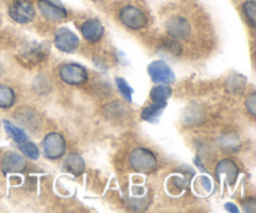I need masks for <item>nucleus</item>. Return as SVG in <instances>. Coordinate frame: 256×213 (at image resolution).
I'll list each match as a JSON object with an SVG mask.
<instances>
[{
    "label": "nucleus",
    "instance_id": "obj_7",
    "mask_svg": "<svg viewBox=\"0 0 256 213\" xmlns=\"http://www.w3.org/2000/svg\"><path fill=\"white\" fill-rule=\"evenodd\" d=\"M55 47L64 53H74L79 47V38L68 28H60L55 33Z\"/></svg>",
    "mask_w": 256,
    "mask_h": 213
},
{
    "label": "nucleus",
    "instance_id": "obj_13",
    "mask_svg": "<svg viewBox=\"0 0 256 213\" xmlns=\"http://www.w3.org/2000/svg\"><path fill=\"white\" fill-rule=\"evenodd\" d=\"M45 57H46V53L44 50V45L38 44V43H32V44L28 45L26 49L22 52V58L25 60V64H38Z\"/></svg>",
    "mask_w": 256,
    "mask_h": 213
},
{
    "label": "nucleus",
    "instance_id": "obj_11",
    "mask_svg": "<svg viewBox=\"0 0 256 213\" xmlns=\"http://www.w3.org/2000/svg\"><path fill=\"white\" fill-rule=\"evenodd\" d=\"M218 179L225 175V179L228 180V184L234 185L236 183L238 175H239V167L236 163L232 159H222L218 163L216 172H215Z\"/></svg>",
    "mask_w": 256,
    "mask_h": 213
},
{
    "label": "nucleus",
    "instance_id": "obj_8",
    "mask_svg": "<svg viewBox=\"0 0 256 213\" xmlns=\"http://www.w3.org/2000/svg\"><path fill=\"white\" fill-rule=\"evenodd\" d=\"M165 28H166L168 34L174 39H185L186 37H189L190 32H192L189 22L180 15H174V17L169 18L166 20Z\"/></svg>",
    "mask_w": 256,
    "mask_h": 213
},
{
    "label": "nucleus",
    "instance_id": "obj_1",
    "mask_svg": "<svg viewBox=\"0 0 256 213\" xmlns=\"http://www.w3.org/2000/svg\"><path fill=\"white\" fill-rule=\"evenodd\" d=\"M130 164L135 170L142 173H150L156 169L158 159L156 155L146 148H135L130 153Z\"/></svg>",
    "mask_w": 256,
    "mask_h": 213
},
{
    "label": "nucleus",
    "instance_id": "obj_22",
    "mask_svg": "<svg viewBox=\"0 0 256 213\" xmlns=\"http://www.w3.org/2000/svg\"><path fill=\"white\" fill-rule=\"evenodd\" d=\"M20 149L22 152L26 155L30 159H38L39 158V149H38L36 145L32 142H24L20 144Z\"/></svg>",
    "mask_w": 256,
    "mask_h": 213
},
{
    "label": "nucleus",
    "instance_id": "obj_10",
    "mask_svg": "<svg viewBox=\"0 0 256 213\" xmlns=\"http://www.w3.org/2000/svg\"><path fill=\"white\" fill-rule=\"evenodd\" d=\"M2 169L4 174L6 173H20L25 169V159L22 154L16 152H6L2 160Z\"/></svg>",
    "mask_w": 256,
    "mask_h": 213
},
{
    "label": "nucleus",
    "instance_id": "obj_16",
    "mask_svg": "<svg viewBox=\"0 0 256 213\" xmlns=\"http://www.w3.org/2000/svg\"><path fill=\"white\" fill-rule=\"evenodd\" d=\"M165 107H166V103H154L152 105H148L142 109V118L146 122L150 123H156L159 120V117L162 115V113L164 112Z\"/></svg>",
    "mask_w": 256,
    "mask_h": 213
},
{
    "label": "nucleus",
    "instance_id": "obj_19",
    "mask_svg": "<svg viewBox=\"0 0 256 213\" xmlns=\"http://www.w3.org/2000/svg\"><path fill=\"white\" fill-rule=\"evenodd\" d=\"M4 128H5V130L8 132V134H9L10 137L15 140V142L19 143V144H22V143L26 142L28 140L26 133H25L22 128H19V127H16V125L12 124V123L9 122V120H4Z\"/></svg>",
    "mask_w": 256,
    "mask_h": 213
},
{
    "label": "nucleus",
    "instance_id": "obj_12",
    "mask_svg": "<svg viewBox=\"0 0 256 213\" xmlns=\"http://www.w3.org/2000/svg\"><path fill=\"white\" fill-rule=\"evenodd\" d=\"M82 34L88 42L95 43L104 35V27L98 19H86L80 27Z\"/></svg>",
    "mask_w": 256,
    "mask_h": 213
},
{
    "label": "nucleus",
    "instance_id": "obj_2",
    "mask_svg": "<svg viewBox=\"0 0 256 213\" xmlns=\"http://www.w3.org/2000/svg\"><path fill=\"white\" fill-rule=\"evenodd\" d=\"M119 19L125 27L132 30H140L148 25V17L142 9L134 5H126L119 12Z\"/></svg>",
    "mask_w": 256,
    "mask_h": 213
},
{
    "label": "nucleus",
    "instance_id": "obj_15",
    "mask_svg": "<svg viewBox=\"0 0 256 213\" xmlns=\"http://www.w3.org/2000/svg\"><path fill=\"white\" fill-rule=\"evenodd\" d=\"M64 167L68 172L72 173L74 175H80L82 174V172L85 170V162L79 154H75L72 153L66 157L64 162Z\"/></svg>",
    "mask_w": 256,
    "mask_h": 213
},
{
    "label": "nucleus",
    "instance_id": "obj_20",
    "mask_svg": "<svg viewBox=\"0 0 256 213\" xmlns=\"http://www.w3.org/2000/svg\"><path fill=\"white\" fill-rule=\"evenodd\" d=\"M242 12H244L245 18L252 28L256 25V3L254 0H248L242 4Z\"/></svg>",
    "mask_w": 256,
    "mask_h": 213
},
{
    "label": "nucleus",
    "instance_id": "obj_23",
    "mask_svg": "<svg viewBox=\"0 0 256 213\" xmlns=\"http://www.w3.org/2000/svg\"><path fill=\"white\" fill-rule=\"evenodd\" d=\"M162 48H164L166 52L172 53L174 55H180L182 54V45L176 42V40L172 38V39H164L162 40Z\"/></svg>",
    "mask_w": 256,
    "mask_h": 213
},
{
    "label": "nucleus",
    "instance_id": "obj_3",
    "mask_svg": "<svg viewBox=\"0 0 256 213\" xmlns=\"http://www.w3.org/2000/svg\"><path fill=\"white\" fill-rule=\"evenodd\" d=\"M42 145L44 154L49 159H59L65 154V150H66V142L64 137L56 132H52L45 135Z\"/></svg>",
    "mask_w": 256,
    "mask_h": 213
},
{
    "label": "nucleus",
    "instance_id": "obj_18",
    "mask_svg": "<svg viewBox=\"0 0 256 213\" xmlns=\"http://www.w3.org/2000/svg\"><path fill=\"white\" fill-rule=\"evenodd\" d=\"M15 103V93L8 85H0V108L9 109Z\"/></svg>",
    "mask_w": 256,
    "mask_h": 213
},
{
    "label": "nucleus",
    "instance_id": "obj_21",
    "mask_svg": "<svg viewBox=\"0 0 256 213\" xmlns=\"http://www.w3.org/2000/svg\"><path fill=\"white\" fill-rule=\"evenodd\" d=\"M115 83H116V87L119 89V92L122 93V97L128 100V102H132V94H134V89L130 87L129 83L124 79V78H115Z\"/></svg>",
    "mask_w": 256,
    "mask_h": 213
},
{
    "label": "nucleus",
    "instance_id": "obj_25",
    "mask_svg": "<svg viewBox=\"0 0 256 213\" xmlns=\"http://www.w3.org/2000/svg\"><path fill=\"white\" fill-rule=\"evenodd\" d=\"M245 105H246L248 112H249L252 117H255V114H256V94L255 93H252V94H250L249 97L246 98Z\"/></svg>",
    "mask_w": 256,
    "mask_h": 213
},
{
    "label": "nucleus",
    "instance_id": "obj_17",
    "mask_svg": "<svg viewBox=\"0 0 256 213\" xmlns=\"http://www.w3.org/2000/svg\"><path fill=\"white\" fill-rule=\"evenodd\" d=\"M172 97V88L165 85L154 87L150 92V98L154 103H166V100Z\"/></svg>",
    "mask_w": 256,
    "mask_h": 213
},
{
    "label": "nucleus",
    "instance_id": "obj_5",
    "mask_svg": "<svg viewBox=\"0 0 256 213\" xmlns=\"http://www.w3.org/2000/svg\"><path fill=\"white\" fill-rule=\"evenodd\" d=\"M9 17L19 24H28L35 17V9L28 0H15L9 7Z\"/></svg>",
    "mask_w": 256,
    "mask_h": 213
},
{
    "label": "nucleus",
    "instance_id": "obj_24",
    "mask_svg": "<svg viewBox=\"0 0 256 213\" xmlns=\"http://www.w3.org/2000/svg\"><path fill=\"white\" fill-rule=\"evenodd\" d=\"M196 185L199 192L202 189H204V192L202 193H209L210 189H212V182H210V179L208 177H200L199 179H198Z\"/></svg>",
    "mask_w": 256,
    "mask_h": 213
},
{
    "label": "nucleus",
    "instance_id": "obj_29",
    "mask_svg": "<svg viewBox=\"0 0 256 213\" xmlns=\"http://www.w3.org/2000/svg\"><path fill=\"white\" fill-rule=\"evenodd\" d=\"M98 2H100V0H98Z\"/></svg>",
    "mask_w": 256,
    "mask_h": 213
},
{
    "label": "nucleus",
    "instance_id": "obj_26",
    "mask_svg": "<svg viewBox=\"0 0 256 213\" xmlns=\"http://www.w3.org/2000/svg\"><path fill=\"white\" fill-rule=\"evenodd\" d=\"M244 209L246 210V212H255L256 200L254 197H249L246 200H244Z\"/></svg>",
    "mask_w": 256,
    "mask_h": 213
},
{
    "label": "nucleus",
    "instance_id": "obj_27",
    "mask_svg": "<svg viewBox=\"0 0 256 213\" xmlns=\"http://www.w3.org/2000/svg\"><path fill=\"white\" fill-rule=\"evenodd\" d=\"M225 208H226V210H229V212H239V209H238V207L234 203H226V204H225Z\"/></svg>",
    "mask_w": 256,
    "mask_h": 213
},
{
    "label": "nucleus",
    "instance_id": "obj_4",
    "mask_svg": "<svg viewBox=\"0 0 256 213\" xmlns=\"http://www.w3.org/2000/svg\"><path fill=\"white\" fill-rule=\"evenodd\" d=\"M59 77L66 84L80 85L88 80V72L82 65L76 63H68L60 67Z\"/></svg>",
    "mask_w": 256,
    "mask_h": 213
},
{
    "label": "nucleus",
    "instance_id": "obj_6",
    "mask_svg": "<svg viewBox=\"0 0 256 213\" xmlns=\"http://www.w3.org/2000/svg\"><path fill=\"white\" fill-rule=\"evenodd\" d=\"M148 73L152 77V80L155 83L170 84L175 82V74L172 68L164 60H155L150 63L148 67Z\"/></svg>",
    "mask_w": 256,
    "mask_h": 213
},
{
    "label": "nucleus",
    "instance_id": "obj_28",
    "mask_svg": "<svg viewBox=\"0 0 256 213\" xmlns=\"http://www.w3.org/2000/svg\"><path fill=\"white\" fill-rule=\"evenodd\" d=\"M0 23H2V13H0Z\"/></svg>",
    "mask_w": 256,
    "mask_h": 213
},
{
    "label": "nucleus",
    "instance_id": "obj_14",
    "mask_svg": "<svg viewBox=\"0 0 256 213\" xmlns=\"http://www.w3.org/2000/svg\"><path fill=\"white\" fill-rule=\"evenodd\" d=\"M15 117H18V119L20 120L22 125H25V127H28L32 130L38 129L40 125V119L36 113L26 107L18 110V113H15Z\"/></svg>",
    "mask_w": 256,
    "mask_h": 213
},
{
    "label": "nucleus",
    "instance_id": "obj_9",
    "mask_svg": "<svg viewBox=\"0 0 256 213\" xmlns=\"http://www.w3.org/2000/svg\"><path fill=\"white\" fill-rule=\"evenodd\" d=\"M38 8L46 19L56 22V20H62L68 17L66 9L54 0H39Z\"/></svg>",
    "mask_w": 256,
    "mask_h": 213
}]
</instances>
